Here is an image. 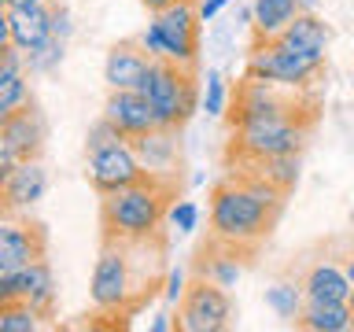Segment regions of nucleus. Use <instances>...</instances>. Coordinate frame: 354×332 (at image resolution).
<instances>
[{
  "label": "nucleus",
  "mask_w": 354,
  "mask_h": 332,
  "mask_svg": "<svg viewBox=\"0 0 354 332\" xmlns=\"http://www.w3.org/2000/svg\"><path fill=\"white\" fill-rule=\"evenodd\" d=\"M140 93L151 100L159 126L185 129L199 107V66L177 63L170 55H155V66Z\"/></svg>",
  "instance_id": "nucleus-6"
},
{
  "label": "nucleus",
  "mask_w": 354,
  "mask_h": 332,
  "mask_svg": "<svg viewBox=\"0 0 354 332\" xmlns=\"http://www.w3.org/2000/svg\"><path fill=\"white\" fill-rule=\"evenodd\" d=\"M55 37V11L44 4H30V8H4V30L0 41H15L22 52H37Z\"/></svg>",
  "instance_id": "nucleus-17"
},
{
  "label": "nucleus",
  "mask_w": 354,
  "mask_h": 332,
  "mask_svg": "<svg viewBox=\"0 0 354 332\" xmlns=\"http://www.w3.org/2000/svg\"><path fill=\"white\" fill-rule=\"evenodd\" d=\"M254 259H259V248L232 243V240H221L214 232H207V240L192 255V273L207 277V281H218L221 288H236V281L243 277L248 266H254Z\"/></svg>",
  "instance_id": "nucleus-11"
},
{
  "label": "nucleus",
  "mask_w": 354,
  "mask_h": 332,
  "mask_svg": "<svg viewBox=\"0 0 354 332\" xmlns=\"http://www.w3.org/2000/svg\"><path fill=\"white\" fill-rule=\"evenodd\" d=\"M118 140H126L122 133L111 126V122L100 115L96 118V126L88 129V137H85V155H93V151H100V148H107V144H118Z\"/></svg>",
  "instance_id": "nucleus-28"
},
{
  "label": "nucleus",
  "mask_w": 354,
  "mask_h": 332,
  "mask_svg": "<svg viewBox=\"0 0 354 332\" xmlns=\"http://www.w3.org/2000/svg\"><path fill=\"white\" fill-rule=\"evenodd\" d=\"M44 137H48V126H44V115L33 96L22 107L0 115V177L11 174L19 163L41 159Z\"/></svg>",
  "instance_id": "nucleus-9"
},
{
  "label": "nucleus",
  "mask_w": 354,
  "mask_h": 332,
  "mask_svg": "<svg viewBox=\"0 0 354 332\" xmlns=\"http://www.w3.org/2000/svg\"><path fill=\"white\" fill-rule=\"evenodd\" d=\"M317 122L310 118H292V115H270V118H251L243 126L229 129L225 151L221 163L236 166V163H251V159H266V155H281V151H303L310 133Z\"/></svg>",
  "instance_id": "nucleus-5"
},
{
  "label": "nucleus",
  "mask_w": 354,
  "mask_h": 332,
  "mask_svg": "<svg viewBox=\"0 0 354 332\" xmlns=\"http://www.w3.org/2000/svg\"><path fill=\"white\" fill-rule=\"evenodd\" d=\"M288 207V192L248 166H225L210 188V232L232 243L262 248Z\"/></svg>",
  "instance_id": "nucleus-2"
},
{
  "label": "nucleus",
  "mask_w": 354,
  "mask_h": 332,
  "mask_svg": "<svg viewBox=\"0 0 354 332\" xmlns=\"http://www.w3.org/2000/svg\"><path fill=\"white\" fill-rule=\"evenodd\" d=\"M144 8L151 11V15H159V11H166V8H174V4H181V0H140Z\"/></svg>",
  "instance_id": "nucleus-33"
},
{
  "label": "nucleus",
  "mask_w": 354,
  "mask_h": 332,
  "mask_svg": "<svg viewBox=\"0 0 354 332\" xmlns=\"http://www.w3.org/2000/svg\"><path fill=\"white\" fill-rule=\"evenodd\" d=\"M33 93H30V85H26V77H11V82H0V115H8V111H15V107H22L30 100Z\"/></svg>",
  "instance_id": "nucleus-27"
},
{
  "label": "nucleus",
  "mask_w": 354,
  "mask_h": 332,
  "mask_svg": "<svg viewBox=\"0 0 354 332\" xmlns=\"http://www.w3.org/2000/svg\"><path fill=\"white\" fill-rule=\"evenodd\" d=\"M151 26L162 33V55H170L177 63H188V66H199V26H203L199 0H181V4L159 11Z\"/></svg>",
  "instance_id": "nucleus-13"
},
{
  "label": "nucleus",
  "mask_w": 354,
  "mask_h": 332,
  "mask_svg": "<svg viewBox=\"0 0 354 332\" xmlns=\"http://www.w3.org/2000/svg\"><path fill=\"white\" fill-rule=\"evenodd\" d=\"M347 277H351V284H354V251L347 255Z\"/></svg>",
  "instance_id": "nucleus-35"
},
{
  "label": "nucleus",
  "mask_w": 354,
  "mask_h": 332,
  "mask_svg": "<svg viewBox=\"0 0 354 332\" xmlns=\"http://www.w3.org/2000/svg\"><path fill=\"white\" fill-rule=\"evenodd\" d=\"M351 288L354 284L347 277V266H336V262H317L303 277V292L314 303H347Z\"/></svg>",
  "instance_id": "nucleus-20"
},
{
  "label": "nucleus",
  "mask_w": 354,
  "mask_h": 332,
  "mask_svg": "<svg viewBox=\"0 0 354 332\" xmlns=\"http://www.w3.org/2000/svg\"><path fill=\"white\" fill-rule=\"evenodd\" d=\"M243 74L273 77V82H284L295 89H314L317 93V82L325 77V55L306 52L299 44H288L284 37H251Z\"/></svg>",
  "instance_id": "nucleus-7"
},
{
  "label": "nucleus",
  "mask_w": 354,
  "mask_h": 332,
  "mask_svg": "<svg viewBox=\"0 0 354 332\" xmlns=\"http://www.w3.org/2000/svg\"><path fill=\"white\" fill-rule=\"evenodd\" d=\"M129 148L137 151V159L144 163V170L159 174V177H181V129H151L144 137H133Z\"/></svg>",
  "instance_id": "nucleus-19"
},
{
  "label": "nucleus",
  "mask_w": 354,
  "mask_h": 332,
  "mask_svg": "<svg viewBox=\"0 0 354 332\" xmlns=\"http://www.w3.org/2000/svg\"><path fill=\"white\" fill-rule=\"evenodd\" d=\"M303 299H306L303 284H277V288H270V292H266V303H270L281 317H288V321L299 317V310H303Z\"/></svg>",
  "instance_id": "nucleus-26"
},
{
  "label": "nucleus",
  "mask_w": 354,
  "mask_h": 332,
  "mask_svg": "<svg viewBox=\"0 0 354 332\" xmlns=\"http://www.w3.org/2000/svg\"><path fill=\"white\" fill-rule=\"evenodd\" d=\"M104 118H107L126 140L159 129V118H155L151 100L144 96L140 89H111L107 100H104Z\"/></svg>",
  "instance_id": "nucleus-16"
},
{
  "label": "nucleus",
  "mask_w": 354,
  "mask_h": 332,
  "mask_svg": "<svg viewBox=\"0 0 354 332\" xmlns=\"http://www.w3.org/2000/svg\"><path fill=\"white\" fill-rule=\"evenodd\" d=\"M41 314L33 310L26 299H8L0 303V332H37Z\"/></svg>",
  "instance_id": "nucleus-25"
},
{
  "label": "nucleus",
  "mask_w": 354,
  "mask_h": 332,
  "mask_svg": "<svg viewBox=\"0 0 354 332\" xmlns=\"http://www.w3.org/2000/svg\"><path fill=\"white\" fill-rule=\"evenodd\" d=\"M177 196H181V177L159 174H148L137 185L100 196V240H129L159 232Z\"/></svg>",
  "instance_id": "nucleus-3"
},
{
  "label": "nucleus",
  "mask_w": 354,
  "mask_h": 332,
  "mask_svg": "<svg viewBox=\"0 0 354 332\" xmlns=\"http://www.w3.org/2000/svg\"><path fill=\"white\" fill-rule=\"evenodd\" d=\"M48 259V229L30 218V210L0 214V277H11L26 266Z\"/></svg>",
  "instance_id": "nucleus-10"
},
{
  "label": "nucleus",
  "mask_w": 354,
  "mask_h": 332,
  "mask_svg": "<svg viewBox=\"0 0 354 332\" xmlns=\"http://www.w3.org/2000/svg\"><path fill=\"white\" fill-rule=\"evenodd\" d=\"M221 4H225V0H199V19H210V15H218L221 11Z\"/></svg>",
  "instance_id": "nucleus-32"
},
{
  "label": "nucleus",
  "mask_w": 354,
  "mask_h": 332,
  "mask_svg": "<svg viewBox=\"0 0 354 332\" xmlns=\"http://www.w3.org/2000/svg\"><path fill=\"white\" fill-rule=\"evenodd\" d=\"M299 0H254V37H277L299 15Z\"/></svg>",
  "instance_id": "nucleus-24"
},
{
  "label": "nucleus",
  "mask_w": 354,
  "mask_h": 332,
  "mask_svg": "<svg viewBox=\"0 0 354 332\" xmlns=\"http://www.w3.org/2000/svg\"><path fill=\"white\" fill-rule=\"evenodd\" d=\"M44 192H48V170L41 166V159L19 163L11 174L0 177V214L30 210Z\"/></svg>",
  "instance_id": "nucleus-18"
},
{
  "label": "nucleus",
  "mask_w": 354,
  "mask_h": 332,
  "mask_svg": "<svg viewBox=\"0 0 354 332\" xmlns=\"http://www.w3.org/2000/svg\"><path fill=\"white\" fill-rule=\"evenodd\" d=\"M151 66H155V55L144 44V37L115 41L107 52V63H104V82H107V89H144Z\"/></svg>",
  "instance_id": "nucleus-14"
},
{
  "label": "nucleus",
  "mask_w": 354,
  "mask_h": 332,
  "mask_svg": "<svg viewBox=\"0 0 354 332\" xmlns=\"http://www.w3.org/2000/svg\"><path fill=\"white\" fill-rule=\"evenodd\" d=\"M8 299H26L41 317H52L55 314V277H52L48 259L33 262L11 277H0V303H8Z\"/></svg>",
  "instance_id": "nucleus-15"
},
{
  "label": "nucleus",
  "mask_w": 354,
  "mask_h": 332,
  "mask_svg": "<svg viewBox=\"0 0 354 332\" xmlns=\"http://www.w3.org/2000/svg\"><path fill=\"white\" fill-rule=\"evenodd\" d=\"M277 37H284L288 44H299V48H306V52H317V55H325V48H328V26L314 15V11H299Z\"/></svg>",
  "instance_id": "nucleus-23"
},
{
  "label": "nucleus",
  "mask_w": 354,
  "mask_h": 332,
  "mask_svg": "<svg viewBox=\"0 0 354 332\" xmlns=\"http://www.w3.org/2000/svg\"><path fill=\"white\" fill-rule=\"evenodd\" d=\"M248 170L262 174L266 181H273L277 188H284L292 196V188L299 181V166H303V151H281V155H266V159H251V163H236Z\"/></svg>",
  "instance_id": "nucleus-22"
},
{
  "label": "nucleus",
  "mask_w": 354,
  "mask_h": 332,
  "mask_svg": "<svg viewBox=\"0 0 354 332\" xmlns=\"http://www.w3.org/2000/svg\"><path fill=\"white\" fill-rule=\"evenodd\" d=\"M30 4H44V0H4V8H30Z\"/></svg>",
  "instance_id": "nucleus-34"
},
{
  "label": "nucleus",
  "mask_w": 354,
  "mask_h": 332,
  "mask_svg": "<svg viewBox=\"0 0 354 332\" xmlns=\"http://www.w3.org/2000/svg\"><path fill=\"white\" fill-rule=\"evenodd\" d=\"M270 115H292V118H321V100L314 89H295L273 77L243 74L236 85L229 89V107H225V126H243L251 118H270Z\"/></svg>",
  "instance_id": "nucleus-4"
},
{
  "label": "nucleus",
  "mask_w": 354,
  "mask_h": 332,
  "mask_svg": "<svg viewBox=\"0 0 354 332\" xmlns=\"http://www.w3.org/2000/svg\"><path fill=\"white\" fill-rule=\"evenodd\" d=\"M207 111L210 115H225V82L218 71L207 74Z\"/></svg>",
  "instance_id": "nucleus-30"
},
{
  "label": "nucleus",
  "mask_w": 354,
  "mask_h": 332,
  "mask_svg": "<svg viewBox=\"0 0 354 332\" xmlns=\"http://www.w3.org/2000/svg\"><path fill=\"white\" fill-rule=\"evenodd\" d=\"M170 232L159 229L151 237L100 240L88 295L100 317H115L126 329L170 281Z\"/></svg>",
  "instance_id": "nucleus-1"
},
{
  "label": "nucleus",
  "mask_w": 354,
  "mask_h": 332,
  "mask_svg": "<svg viewBox=\"0 0 354 332\" xmlns=\"http://www.w3.org/2000/svg\"><path fill=\"white\" fill-rule=\"evenodd\" d=\"M232 325V295L229 288L207 277H188L181 299H177V332H221Z\"/></svg>",
  "instance_id": "nucleus-8"
},
{
  "label": "nucleus",
  "mask_w": 354,
  "mask_h": 332,
  "mask_svg": "<svg viewBox=\"0 0 354 332\" xmlns=\"http://www.w3.org/2000/svg\"><path fill=\"white\" fill-rule=\"evenodd\" d=\"M196 218H199V210H196L192 199H177L174 210H170V221H174L177 232H192L196 229Z\"/></svg>",
  "instance_id": "nucleus-29"
},
{
  "label": "nucleus",
  "mask_w": 354,
  "mask_h": 332,
  "mask_svg": "<svg viewBox=\"0 0 354 332\" xmlns=\"http://www.w3.org/2000/svg\"><path fill=\"white\" fill-rule=\"evenodd\" d=\"M292 325L303 332H347L354 329V310L351 303H314V299H306Z\"/></svg>",
  "instance_id": "nucleus-21"
},
{
  "label": "nucleus",
  "mask_w": 354,
  "mask_h": 332,
  "mask_svg": "<svg viewBox=\"0 0 354 332\" xmlns=\"http://www.w3.org/2000/svg\"><path fill=\"white\" fill-rule=\"evenodd\" d=\"M185 284L188 281H181V273H170V281H166V303H177V299H181V292H185Z\"/></svg>",
  "instance_id": "nucleus-31"
},
{
  "label": "nucleus",
  "mask_w": 354,
  "mask_h": 332,
  "mask_svg": "<svg viewBox=\"0 0 354 332\" xmlns=\"http://www.w3.org/2000/svg\"><path fill=\"white\" fill-rule=\"evenodd\" d=\"M151 170H144V163L137 159V151L129 148V140H118V144H107L88 155V166H85V181L96 188V196H107V192H118V188H129L144 181Z\"/></svg>",
  "instance_id": "nucleus-12"
},
{
  "label": "nucleus",
  "mask_w": 354,
  "mask_h": 332,
  "mask_svg": "<svg viewBox=\"0 0 354 332\" xmlns=\"http://www.w3.org/2000/svg\"><path fill=\"white\" fill-rule=\"evenodd\" d=\"M347 303H351V310H354V288H351V295H347Z\"/></svg>",
  "instance_id": "nucleus-36"
}]
</instances>
